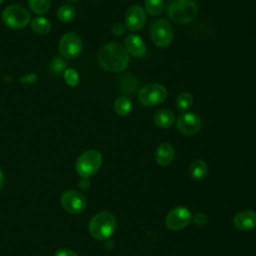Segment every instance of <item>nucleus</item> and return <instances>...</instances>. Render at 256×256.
Here are the masks:
<instances>
[{
	"label": "nucleus",
	"instance_id": "nucleus-31",
	"mask_svg": "<svg viewBox=\"0 0 256 256\" xmlns=\"http://www.w3.org/2000/svg\"><path fill=\"white\" fill-rule=\"evenodd\" d=\"M4 1H5V0H0V4H2Z\"/></svg>",
	"mask_w": 256,
	"mask_h": 256
},
{
	"label": "nucleus",
	"instance_id": "nucleus-11",
	"mask_svg": "<svg viewBox=\"0 0 256 256\" xmlns=\"http://www.w3.org/2000/svg\"><path fill=\"white\" fill-rule=\"evenodd\" d=\"M177 129L180 133L187 136L197 134L202 126V121L199 115L192 112H185L177 119Z\"/></svg>",
	"mask_w": 256,
	"mask_h": 256
},
{
	"label": "nucleus",
	"instance_id": "nucleus-23",
	"mask_svg": "<svg viewBox=\"0 0 256 256\" xmlns=\"http://www.w3.org/2000/svg\"><path fill=\"white\" fill-rule=\"evenodd\" d=\"M28 4L33 13L41 15L48 11L51 0H28Z\"/></svg>",
	"mask_w": 256,
	"mask_h": 256
},
{
	"label": "nucleus",
	"instance_id": "nucleus-20",
	"mask_svg": "<svg viewBox=\"0 0 256 256\" xmlns=\"http://www.w3.org/2000/svg\"><path fill=\"white\" fill-rule=\"evenodd\" d=\"M114 111L120 116L128 115L132 110V102L128 97L120 96L114 101Z\"/></svg>",
	"mask_w": 256,
	"mask_h": 256
},
{
	"label": "nucleus",
	"instance_id": "nucleus-29",
	"mask_svg": "<svg viewBox=\"0 0 256 256\" xmlns=\"http://www.w3.org/2000/svg\"><path fill=\"white\" fill-rule=\"evenodd\" d=\"M90 181L88 180V178H82L80 181H79V187L82 189V190H88L90 188Z\"/></svg>",
	"mask_w": 256,
	"mask_h": 256
},
{
	"label": "nucleus",
	"instance_id": "nucleus-22",
	"mask_svg": "<svg viewBox=\"0 0 256 256\" xmlns=\"http://www.w3.org/2000/svg\"><path fill=\"white\" fill-rule=\"evenodd\" d=\"M164 5V0H145V12L152 16L159 15L163 11Z\"/></svg>",
	"mask_w": 256,
	"mask_h": 256
},
{
	"label": "nucleus",
	"instance_id": "nucleus-14",
	"mask_svg": "<svg viewBox=\"0 0 256 256\" xmlns=\"http://www.w3.org/2000/svg\"><path fill=\"white\" fill-rule=\"evenodd\" d=\"M124 47L128 54L135 58H142L146 54V45L142 38L136 34H130L126 36L124 40Z\"/></svg>",
	"mask_w": 256,
	"mask_h": 256
},
{
	"label": "nucleus",
	"instance_id": "nucleus-26",
	"mask_svg": "<svg viewBox=\"0 0 256 256\" xmlns=\"http://www.w3.org/2000/svg\"><path fill=\"white\" fill-rule=\"evenodd\" d=\"M192 221L198 226H203V225H206L208 223L209 219H208L206 214H204L202 212H198L194 216H192Z\"/></svg>",
	"mask_w": 256,
	"mask_h": 256
},
{
	"label": "nucleus",
	"instance_id": "nucleus-1",
	"mask_svg": "<svg viewBox=\"0 0 256 256\" xmlns=\"http://www.w3.org/2000/svg\"><path fill=\"white\" fill-rule=\"evenodd\" d=\"M98 62L107 71L119 73L129 64V54L125 47L118 42L105 44L98 52Z\"/></svg>",
	"mask_w": 256,
	"mask_h": 256
},
{
	"label": "nucleus",
	"instance_id": "nucleus-3",
	"mask_svg": "<svg viewBox=\"0 0 256 256\" xmlns=\"http://www.w3.org/2000/svg\"><path fill=\"white\" fill-rule=\"evenodd\" d=\"M198 6L195 0H169L167 13L169 18L180 24H186L195 19Z\"/></svg>",
	"mask_w": 256,
	"mask_h": 256
},
{
	"label": "nucleus",
	"instance_id": "nucleus-7",
	"mask_svg": "<svg viewBox=\"0 0 256 256\" xmlns=\"http://www.w3.org/2000/svg\"><path fill=\"white\" fill-rule=\"evenodd\" d=\"M150 36L153 43L161 48L169 46L173 40V31L170 23L165 19H157L150 26Z\"/></svg>",
	"mask_w": 256,
	"mask_h": 256
},
{
	"label": "nucleus",
	"instance_id": "nucleus-2",
	"mask_svg": "<svg viewBox=\"0 0 256 256\" xmlns=\"http://www.w3.org/2000/svg\"><path fill=\"white\" fill-rule=\"evenodd\" d=\"M116 226L117 221L115 216L110 212L102 211L91 218L88 229L95 239L106 240L114 233Z\"/></svg>",
	"mask_w": 256,
	"mask_h": 256
},
{
	"label": "nucleus",
	"instance_id": "nucleus-21",
	"mask_svg": "<svg viewBox=\"0 0 256 256\" xmlns=\"http://www.w3.org/2000/svg\"><path fill=\"white\" fill-rule=\"evenodd\" d=\"M75 16H76V10L70 4L61 5L57 11V17L63 23H69L73 21Z\"/></svg>",
	"mask_w": 256,
	"mask_h": 256
},
{
	"label": "nucleus",
	"instance_id": "nucleus-16",
	"mask_svg": "<svg viewBox=\"0 0 256 256\" xmlns=\"http://www.w3.org/2000/svg\"><path fill=\"white\" fill-rule=\"evenodd\" d=\"M175 120L174 113L169 109H159L154 113V124L159 128H169L173 125Z\"/></svg>",
	"mask_w": 256,
	"mask_h": 256
},
{
	"label": "nucleus",
	"instance_id": "nucleus-12",
	"mask_svg": "<svg viewBox=\"0 0 256 256\" xmlns=\"http://www.w3.org/2000/svg\"><path fill=\"white\" fill-rule=\"evenodd\" d=\"M125 27L132 32L138 31L143 28L146 22V13L145 10L139 5L130 6L124 16Z\"/></svg>",
	"mask_w": 256,
	"mask_h": 256
},
{
	"label": "nucleus",
	"instance_id": "nucleus-32",
	"mask_svg": "<svg viewBox=\"0 0 256 256\" xmlns=\"http://www.w3.org/2000/svg\"><path fill=\"white\" fill-rule=\"evenodd\" d=\"M69 1H76V0H69Z\"/></svg>",
	"mask_w": 256,
	"mask_h": 256
},
{
	"label": "nucleus",
	"instance_id": "nucleus-28",
	"mask_svg": "<svg viewBox=\"0 0 256 256\" xmlns=\"http://www.w3.org/2000/svg\"><path fill=\"white\" fill-rule=\"evenodd\" d=\"M54 256H79L76 252L70 250V249H67V248H62V249H59L55 252Z\"/></svg>",
	"mask_w": 256,
	"mask_h": 256
},
{
	"label": "nucleus",
	"instance_id": "nucleus-24",
	"mask_svg": "<svg viewBox=\"0 0 256 256\" xmlns=\"http://www.w3.org/2000/svg\"><path fill=\"white\" fill-rule=\"evenodd\" d=\"M193 104V97L189 92H182L176 98V106L181 111L188 110Z\"/></svg>",
	"mask_w": 256,
	"mask_h": 256
},
{
	"label": "nucleus",
	"instance_id": "nucleus-18",
	"mask_svg": "<svg viewBox=\"0 0 256 256\" xmlns=\"http://www.w3.org/2000/svg\"><path fill=\"white\" fill-rule=\"evenodd\" d=\"M30 27L35 33L39 35H46L51 30V22L45 17L38 16L30 21Z\"/></svg>",
	"mask_w": 256,
	"mask_h": 256
},
{
	"label": "nucleus",
	"instance_id": "nucleus-15",
	"mask_svg": "<svg viewBox=\"0 0 256 256\" xmlns=\"http://www.w3.org/2000/svg\"><path fill=\"white\" fill-rule=\"evenodd\" d=\"M175 157V149L172 144L168 142L161 143L155 150V160L163 167L169 166Z\"/></svg>",
	"mask_w": 256,
	"mask_h": 256
},
{
	"label": "nucleus",
	"instance_id": "nucleus-5",
	"mask_svg": "<svg viewBox=\"0 0 256 256\" xmlns=\"http://www.w3.org/2000/svg\"><path fill=\"white\" fill-rule=\"evenodd\" d=\"M2 20L4 24L14 30L26 27L31 21V14L28 9L19 4H11L2 12Z\"/></svg>",
	"mask_w": 256,
	"mask_h": 256
},
{
	"label": "nucleus",
	"instance_id": "nucleus-19",
	"mask_svg": "<svg viewBox=\"0 0 256 256\" xmlns=\"http://www.w3.org/2000/svg\"><path fill=\"white\" fill-rule=\"evenodd\" d=\"M119 88L125 93L133 94L138 88V80L134 75L131 74L122 75V77L119 79Z\"/></svg>",
	"mask_w": 256,
	"mask_h": 256
},
{
	"label": "nucleus",
	"instance_id": "nucleus-27",
	"mask_svg": "<svg viewBox=\"0 0 256 256\" xmlns=\"http://www.w3.org/2000/svg\"><path fill=\"white\" fill-rule=\"evenodd\" d=\"M125 26L122 24V23H116L112 26L111 28V31L112 33L115 35V36H121L124 34L125 32Z\"/></svg>",
	"mask_w": 256,
	"mask_h": 256
},
{
	"label": "nucleus",
	"instance_id": "nucleus-25",
	"mask_svg": "<svg viewBox=\"0 0 256 256\" xmlns=\"http://www.w3.org/2000/svg\"><path fill=\"white\" fill-rule=\"evenodd\" d=\"M64 78H65V81L68 83V85L73 87L77 86L79 81L78 73L74 69H67L64 73Z\"/></svg>",
	"mask_w": 256,
	"mask_h": 256
},
{
	"label": "nucleus",
	"instance_id": "nucleus-13",
	"mask_svg": "<svg viewBox=\"0 0 256 256\" xmlns=\"http://www.w3.org/2000/svg\"><path fill=\"white\" fill-rule=\"evenodd\" d=\"M233 225L240 231H250L256 228V212L253 210H243L233 218Z\"/></svg>",
	"mask_w": 256,
	"mask_h": 256
},
{
	"label": "nucleus",
	"instance_id": "nucleus-8",
	"mask_svg": "<svg viewBox=\"0 0 256 256\" xmlns=\"http://www.w3.org/2000/svg\"><path fill=\"white\" fill-rule=\"evenodd\" d=\"M59 52L64 59L70 60L77 58L83 49V42L81 37L75 32H68L64 34L59 41Z\"/></svg>",
	"mask_w": 256,
	"mask_h": 256
},
{
	"label": "nucleus",
	"instance_id": "nucleus-4",
	"mask_svg": "<svg viewBox=\"0 0 256 256\" xmlns=\"http://www.w3.org/2000/svg\"><path fill=\"white\" fill-rule=\"evenodd\" d=\"M102 165V155L98 150L90 149L83 152L76 160L75 169L81 178L93 176Z\"/></svg>",
	"mask_w": 256,
	"mask_h": 256
},
{
	"label": "nucleus",
	"instance_id": "nucleus-17",
	"mask_svg": "<svg viewBox=\"0 0 256 256\" xmlns=\"http://www.w3.org/2000/svg\"><path fill=\"white\" fill-rule=\"evenodd\" d=\"M189 175L194 180H201L203 179L208 172V166L205 161L202 159L194 160L189 166Z\"/></svg>",
	"mask_w": 256,
	"mask_h": 256
},
{
	"label": "nucleus",
	"instance_id": "nucleus-30",
	"mask_svg": "<svg viewBox=\"0 0 256 256\" xmlns=\"http://www.w3.org/2000/svg\"><path fill=\"white\" fill-rule=\"evenodd\" d=\"M3 185H4V175L0 169V190L3 188Z\"/></svg>",
	"mask_w": 256,
	"mask_h": 256
},
{
	"label": "nucleus",
	"instance_id": "nucleus-10",
	"mask_svg": "<svg viewBox=\"0 0 256 256\" xmlns=\"http://www.w3.org/2000/svg\"><path fill=\"white\" fill-rule=\"evenodd\" d=\"M192 221L190 210L184 206H177L170 210L165 218V224L170 230H180L189 225Z\"/></svg>",
	"mask_w": 256,
	"mask_h": 256
},
{
	"label": "nucleus",
	"instance_id": "nucleus-6",
	"mask_svg": "<svg viewBox=\"0 0 256 256\" xmlns=\"http://www.w3.org/2000/svg\"><path fill=\"white\" fill-rule=\"evenodd\" d=\"M166 98L167 90L159 83L146 84L138 91V100L146 107L159 105L163 103Z\"/></svg>",
	"mask_w": 256,
	"mask_h": 256
},
{
	"label": "nucleus",
	"instance_id": "nucleus-9",
	"mask_svg": "<svg viewBox=\"0 0 256 256\" xmlns=\"http://www.w3.org/2000/svg\"><path fill=\"white\" fill-rule=\"evenodd\" d=\"M62 207L69 213L80 214L87 206V199L83 193L77 190H66L61 194Z\"/></svg>",
	"mask_w": 256,
	"mask_h": 256
}]
</instances>
